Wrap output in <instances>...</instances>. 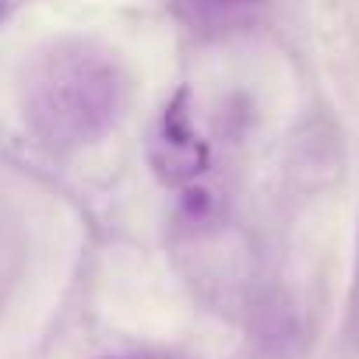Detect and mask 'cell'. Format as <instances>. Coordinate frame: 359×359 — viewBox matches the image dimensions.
<instances>
[{
	"label": "cell",
	"instance_id": "3",
	"mask_svg": "<svg viewBox=\"0 0 359 359\" xmlns=\"http://www.w3.org/2000/svg\"><path fill=\"white\" fill-rule=\"evenodd\" d=\"M169 4H172L176 18H184L191 29L215 32V29L236 25L243 15L261 8L264 0H169Z\"/></svg>",
	"mask_w": 359,
	"mask_h": 359
},
{
	"label": "cell",
	"instance_id": "2",
	"mask_svg": "<svg viewBox=\"0 0 359 359\" xmlns=\"http://www.w3.org/2000/svg\"><path fill=\"white\" fill-rule=\"evenodd\" d=\"M148 165L165 187H194L208 169V144L194 127L191 88H180L158 113L148 134Z\"/></svg>",
	"mask_w": 359,
	"mask_h": 359
},
{
	"label": "cell",
	"instance_id": "4",
	"mask_svg": "<svg viewBox=\"0 0 359 359\" xmlns=\"http://www.w3.org/2000/svg\"><path fill=\"white\" fill-rule=\"evenodd\" d=\"M109 359H169L162 352H134V355H109Z\"/></svg>",
	"mask_w": 359,
	"mask_h": 359
},
{
	"label": "cell",
	"instance_id": "5",
	"mask_svg": "<svg viewBox=\"0 0 359 359\" xmlns=\"http://www.w3.org/2000/svg\"><path fill=\"white\" fill-rule=\"evenodd\" d=\"M4 8H8V0H0V15H4Z\"/></svg>",
	"mask_w": 359,
	"mask_h": 359
},
{
	"label": "cell",
	"instance_id": "1",
	"mask_svg": "<svg viewBox=\"0 0 359 359\" xmlns=\"http://www.w3.org/2000/svg\"><path fill=\"white\" fill-rule=\"evenodd\" d=\"M127 106V71L95 39H57L43 50L22 85L29 130L50 151H78L106 137Z\"/></svg>",
	"mask_w": 359,
	"mask_h": 359
}]
</instances>
